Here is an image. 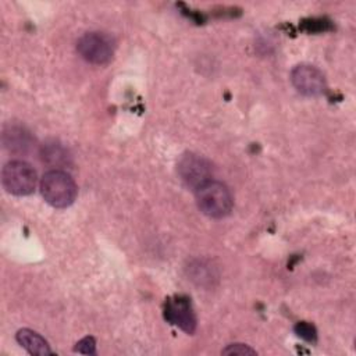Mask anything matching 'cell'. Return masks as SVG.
Here are the masks:
<instances>
[{
  "label": "cell",
  "instance_id": "1",
  "mask_svg": "<svg viewBox=\"0 0 356 356\" xmlns=\"http://www.w3.org/2000/svg\"><path fill=\"white\" fill-rule=\"evenodd\" d=\"M195 193L199 210L210 218H224L232 210V193L229 188L220 181L210 179L199 186Z\"/></svg>",
  "mask_w": 356,
  "mask_h": 356
},
{
  "label": "cell",
  "instance_id": "2",
  "mask_svg": "<svg viewBox=\"0 0 356 356\" xmlns=\"http://www.w3.org/2000/svg\"><path fill=\"white\" fill-rule=\"evenodd\" d=\"M40 192L46 203L56 209H65L74 203L78 188L68 172L51 170L43 175L40 181Z\"/></svg>",
  "mask_w": 356,
  "mask_h": 356
},
{
  "label": "cell",
  "instance_id": "3",
  "mask_svg": "<svg viewBox=\"0 0 356 356\" xmlns=\"http://www.w3.org/2000/svg\"><path fill=\"white\" fill-rule=\"evenodd\" d=\"M3 188L15 196L31 195L38 184L35 168L22 160L8 161L1 170Z\"/></svg>",
  "mask_w": 356,
  "mask_h": 356
},
{
  "label": "cell",
  "instance_id": "4",
  "mask_svg": "<svg viewBox=\"0 0 356 356\" xmlns=\"http://www.w3.org/2000/svg\"><path fill=\"white\" fill-rule=\"evenodd\" d=\"M76 51L85 61L103 65L111 61L115 51V42L104 32H88L78 39Z\"/></svg>",
  "mask_w": 356,
  "mask_h": 356
},
{
  "label": "cell",
  "instance_id": "5",
  "mask_svg": "<svg viewBox=\"0 0 356 356\" xmlns=\"http://www.w3.org/2000/svg\"><path fill=\"white\" fill-rule=\"evenodd\" d=\"M177 171L181 181L195 191L211 179V164L203 156L196 153L182 154L178 160Z\"/></svg>",
  "mask_w": 356,
  "mask_h": 356
},
{
  "label": "cell",
  "instance_id": "6",
  "mask_svg": "<svg viewBox=\"0 0 356 356\" xmlns=\"http://www.w3.org/2000/svg\"><path fill=\"white\" fill-rule=\"evenodd\" d=\"M291 82L299 93L309 97L321 96L327 89L324 74L310 64L296 65L291 71Z\"/></svg>",
  "mask_w": 356,
  "mask_h": 356
},
{
  "label": "cell",
  "instance_id": "7",
  "mask_svg": "<svg viewBox=\"0 0 356 356\" xmlns=\"http://www.w3.org/2000/svg\"><path fill=\"white\" fill-rule=\"evenodd\" d=\"M164 316L165 320L179 327L186 334H192L196 330V317L188 298L177 296L167 300Z\"/></svg>",
  "mask_w": 356,
  "mask_h": 356
},
{
  "label": "cell",
  "instance_id": "8",
  "mask_svg": "<svg viewBox=\"0 0 356 356\" xmlns=\"http://www.w3.org/2000/svg\"><path fill=\"white\" fill-rule=\"evenodd\" d=\"M17 342L26 349L28 353L36 355V356H46L51 355V349L47 343V341L38 332L29 330V328H22L15 334Z\"/></svg>",
  "mask_w": 356,
  "mask_h": 356
},
{
  "label": "cell",
  "instance_id": "9",
  "mask_svg": "<svg viewBox=\"0 0 356 356\" xmlns=\"http://www.w3.org/2000/svg\"><path fill=\"white\" fill-rule=\"evenodd\" d=\"M3 143L10 152H28L32 146V139L28 132L19 127H8L3 132Z\"/></svg>",
  "mask_w": 356,
  "mask_h": 356
},
{
  "label": "cell",
  "instance_id": "10",
  "mask_svg": "<svg viewBox=\"0 0 356 356\" xmlns=\"http://www.w3.org/2000/svg\"><path fill=\"white\" fill-rule=\"evenodd\" d=\"M191 271V280L196 281L199 285H206V284H211L214 274H213V268L209 264H204L203 261H196L195 264H192L189 267Z\"/></svg>",
  "mask_w": 356,
  "mask_h": 356
},
{
  "label": "cell",
  "instance_id": "11",
  "mask_svg": "<svg viewBox=\"0 0 356 356\" xmlns=\"http://www.w3.org/2000/svg\"><path fill=\"white\" fill-rule=\"evenodd\" d=\"M42 154H43V160H46L49 163H53V164H58V163L67 160L65 152L60 146H56V145L44 146Z\"/></svg>",
  "mask_w": 356,
  "mask_h": 356
},
{
  "label": "cell",
  "instance_id": "12",
  "mask_svg": "<svg viewBox=\"0 0 356 356\" xmlns=\"http://www.w3.org/2000/svg\"><path fill=\"white\" fill-rule=\"evenodd\" d=\"M295 332L298 337H300L309 342H314L317 339V331H316L314 325H312L310 323H306V321L298 323L295 325Z\"/></svg>",
  "mask_w": 356,
  "mask_h": 356
},
{
  "label": "cell",
  "instance_id": "13",
  "mask_svg": "<svg viewBox=\"0 0 356 356\" xmlns=\"http://www.w3.org/2000/svg\"><path fill=\"white\" fill-rule=\"evenodd\" d=\"M222 355H239V356H246V355H256V350L252 349L249 345L245 343H231L227 348L221 350Z\"/></svg>",
  "mask_w": 356,
  "mask_h": 356
},
{
  "label": "cell",
  "instance_id": "14",
  "mask_svg": "<svg viewBox=\"0 0 356 356\" xmlns=\"http://www.w3.org/2000/svg\"><path fill=\"white\" fill-rule=\"evenodd\" d=\"M75 352L82 355H96V342L92 337H85L75 345Z\"/></svg>",
  "mask_w": 356,
  "mask_h": 356
}]
</instances>
